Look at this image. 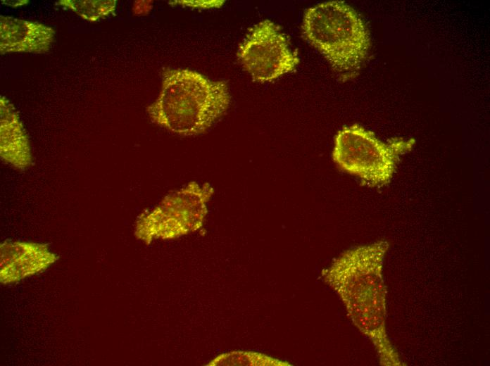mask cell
Returning a JSON list of instances; mask_svg holds the SVG:
<instances>
[{"instance_id":"obj_1","label":"cell","mask_w":490,"mask_h":366,"mask_svg":"<svg viewBox=\"0 0 490 366\" xmlns=\"http://www.w3.org/2000/svg\"><path fill=\"white\" fill-rule=\"evenodd\" d=\"M388 246L381 241L348 250L322 272V278L339 295L353 323L373 343L381 362L397 365L384 329L382 269Z\"/></svg>"},{"instance_id":"obj_2","label":"cell","mask_w":490,"mask_h":366,"mask_svg":"<svg viewBox=\"0 0 490 366\" xmlns=\"http://www.w3.org/2000/svg\"><path fill=\"white\" fill-rule=\"evenodd\" d=\"M227 84L188 69L163 72L161 92L147 107L156 125L181 136L205 132L230 106Z\"/></svg>"},{"instance_id":"obj_3","label":"cell","mask_w":490,"mask_h":366,"mask_svg":"<svg viewBox=\"0 0 490 366\" xmlns=\"http://www.w3.org/2000/svg\"><path fill=\"white\" fill-rule=\"evenodd\" d=\"M302 31L342 76L356 75L369 55L368 30L358 13L344 1H330L308 8Z\"/></svg>"},{"instance_id":"obj_4","label":"cell","mask_w":490,"mask_h":366,"mask_svg":"<svg viewBox=\"0 0 490 366\" xmlns=\"http://www.w3.org/2000/svg\"><path fill=\"white\" fill-rule=\"evenodd\" d=\"M413 138H392L385 142L363 127L354 124L337 134L332 158L344 171L372 186L389 183L400 156L415 145Z\"/></svg>"},{"instance_id":"obj_5","label":"cell","mask_w":490,"mask_h":366,"mask_svg":"<svg viewBox=\"0 0 490 366\" xmlns=\"http://www.w3.org/2000/svg\"><path fill=\"white\" fill-rule=\"evenodd\" d=\"M214 189L196 182L166 196L149 213L139 216L135 236L149 244L154 239H174L199 230L208 213L207 203Z\"/></svg>"},{"instance_id":"obj_6","label":"cell","mask_w":490,"mask_h":366,"mask_svg":"<svg viewBox=\"0 0 490 366\" xmlns=\"http://www.w3.org/2000/svg\"><path fill=\"white\" fill-rule=\"evenodd\" d=\"M237 57L254 81L271 82L293 71L297 54L279 27L269 20L254 25L240 45Z\"/></svg>"},{"instance_id":"obj_7","label":"cell","mask_w":490,"mask_h":366,"mask_svg":"<svg viewBox=\"0 0 490 366\" xmlns=\"http://www.w3.org/2000/svg\"><path fill=\"white\" fill-rule=\"evenodd\" d=\"M0 248V279L3 284L15 282L42 271L58 258L44 244L5 241Z\"/></svg>"},{"instance_id":"obj_8","label":"cell","mask_w":490,"mask_h":366,"mask_svg":"<svg viewBox=\"0 0 490 366\" xmlns=\"http://www.w3.org/2000/svg\"><path fill=\"white\" fill-rule=\"evenodd\" d=\"M53 28L35 21L0 16V52L44 53L54 40Z\"/></svg>"},{"instance_id":"obj_9","label":"cell","mask_w":490,"mask_h":366,"mask_svg":"<svg viewBox=\"0 0 490 366\" xmlns=\"http://www.w3.org/2000/svg\"><path fill=\"white\" fill-rule=\"evenodd\" d=\"M0 156L11 166L25 170L32 161L31 147L25 130L14 106L0 96Z\"/></svg>"},{"instance_id":"obj_10","label":"cell","mask_w":490,"mask_h":366,"mask_svg":"<svg viewBox=\"0 0 490 366\" xmlns=\"http://www.w3.org/2000/svg\"><path fill=\"white\" fill-rule=\"evenodd\" d=\"M116 3L115 0H59L55 4L73 11L85 20L96 22L115 15Z\"/></svg>"},{"instance_id":"obj_11","label":"cell","mask_w":490,"mask_h":366,"mask_svg":"<svg viewBox=\"0 0 490 366\" xmlns=\"http://www.w3.org/2000/svg\"><path fill=\"white\" fill-rule=\"evenodd\" d=\"M208 365H269L287 366L288 362L252 351H232L221 354Z\"/></svg>"},{"instance_id":"obj_12","label":"cell","mask_w":490,"mask_h":366,"mask_svg":"<svg viewBox=\"0 0 490 366\" xmlns=\"http://www.w3.org/2000/svg\"><path fill=\"white\" fill-rule=\"evenodd\" d=\"M1 2L4 4H6L13 7H16L18 6H22L27 4L29 1L27 0H23V1H5V0H1Z\"/></svg>"}]
</instances>
